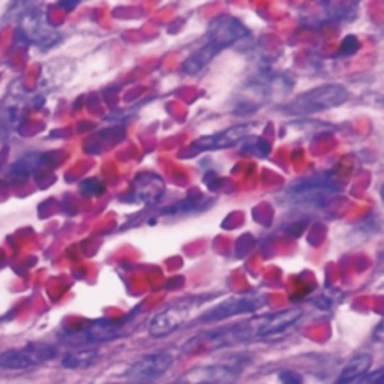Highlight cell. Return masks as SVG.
<instances>
[{
  "instance_id": "obj_7",
  "label": "cell",
  "mask_w": 384,
  "mask_h": 384,
  "mask_svg": "<svg viewBox=\"0 0 384 384\" xmlns=\"http://www.w3.org/2000/svg\"><path fill=\"white\" fill-rule=\"evenodd\" d=\"M197 306V300H182V302H176L165 308L152 317L149 323V335L153 338H164V336L176 332L189 320L192 311Z\"/></svg>"
},
{
  "instance_id": "obj_11",
  "label": "cell",
  "mask_w": 384,
  "mask_h": 384,
  "mask_svg": "<svg viewBox=\"0 0 384 384\" xmlns=\"http://www.w3.org/2000/svg\"><path fill=\"white\" fill-rule=\"evenodd\" d=\"M20 29L23 35L29 38L33 44H38L41 47H48L54 44L57 35L48 26L44 16L38 14L35 11H29L24 14L20 21Z\"/></svg>"
},
{
  "instance_id": "obj_3",
  "label": "cell",
  "mask_w": 384,
  "mask_h": 384,
  "mask_svg": "<svg viewBox=\"0 0 384 384\" xmlns=\"http://www.w3.org/2000/svg\"><path fill=\"white\" fill-rule=\"evenodd\" d=\"M348 100V90L342 84H321L296 96L284 107V112L290 116H308L332 110L342 105Z\"/></svg>"
},
{
  "instance_id": "obj_9",
  "label": "cell",
  "mask_w": 384,
  "mask_h": 384,
  "mask_svg": "<svg viewBox=\"0 0 384 384\" xmlns=\"http://www.w3.org/2000/svg\"><path fill=\"white\" fill-rule=\"evenodd\" d=\"M174 364V357L170 353H152L138 359L137 362L132 364L126 371L124 377L136 380V381H146L162 377L168 372Z\"/></svg>"
},
{
  "instance_id": "obj_13",
  "label": "cell",
  "mask_w": 384,
  "mask_h": 384,
  "mask_svg": "<svg viewBox=\"0 0 384 384\" xmlns=\"http://www.w3.org/2000/svg\"><path fill=\"white\" fill-rule=\"evenodd\" d=\"M372 362H374V357H372L371 353L362 352L354 354L341 371L338 380H336V384H352L360 377H364L365 374H368L369 368L372 366Z\"/></svg>"
},
{
  "instance_id": "obj_6",
  "label": "cell",
  "mask_w": 384,
  "mask_h": 384,
  "mask_svg": "<svg viewBox=\"0 0 384 384\" xmlns=\"http://www.w3.org/2000/svg\"><path fill=\"white\" fill-rule=\"evenodd\" d=\"M57 354L53 345L32 342L20 348H9L0 353V368L8 371H23L50 362Z\"/></svg>"
},
{
  "instance_id": "obj_14",
  "label": "cell",
  "mask_w": 384,
  "mask_h": 384,
  "mask_svg": "<svg viewBox=\"0 0 384 384\" xmlns=\"http://www.w3.org/2000/svg\"><path fill=\"white\" fill-rule=\"evenodd\" d=\"M98 359H100L98 350H92V348H80V350L68 353L62 360V365L68 369H86L98 362Z\"/></svg>"
},
{
  "instance_id": "obj_16",
  "label": "cell",
  "mask_w": 384,
  "mask_h": 384,
  "mask_svg": "<svg viewBox=\"0 0 384 384\" xmlns=\"http://www.w3.org/2000/svg\"><path fill=\"white\" fill-rule=\"evenodd\" d=\"M381 377H383V369H377L374 372H368V374L353 381L352 384H376Z\"/></svg>"
},
{
  "instance_id": "obj_5",
  "label": "cell",
  "mask_w": 384,
  "mask_h": 384,
  "mask_svg": "<svg viewBox=\"0 0 384 384\" xmlns=\"http://www.w3.org/2000/svg\"><path fill=\"white\" fill-rule=\"evenodd\" d=\"M132 324V316L124 317L120 320H98L88 324L86 328L68 332L62 336V341L68 345L83 347L88 344H100L124 338L129 332Z\"/></svg>"
},
{
  "instance_id": "obj_15",
  "label": "cell",
  "mask_w": 384,
  "mask_h": 384,
  "mask_svg": "<svg viewBox=\"0 0 384 384\" xmlns=\"http://www.w3.org/2000/svg\"><path fill=\"white\" fill-rule=\"evenodd\" d=\"M281 384H304V378L294 371H282L280 374Z\"/></svg>"
},
{
  "instance_id": "obj_8",
  "label": "cell",
  "mask_w": 384,
  "mask_h": 384,
  "mask_svg": "<svg viewBox=\"0 0 384 384\" xmlns=\"http://www.w3.org/2000/svg\"><path fill=\"white\" fill-rule=\"evenodd\" d=\"M266 304V299L261 294H244V296H234L227 300H222L218 305H215L209 311L204 312L200 317L201 321L206 323H215L222 321L227 318H232L236 316L249 314V312H256L261 309Z\"/></svg>"
},
{
  "instance_id": "obj_1",
  "label": "cell",
  "mask_w": 384,
  "mask_h": 384,
  "mask_svg": "<svg viewBox=\"0 0 384 384\" xmlns=\"http://www.w3.org/2000/svg\"><path fill=\"white\" fill-rule=\"evenodd\" d=\"M304 317L300 308H290L269 314L256 316L244 323L233 324L230 328L210 330L184 345L185 353H197L201 350H215V348L232 347L251 341H269L280 338L281 335L293 329L297 321Z\"/></svg>"
},
{
  "instance_id": "obj_12",
  "label": "cell",
  "mask_w": 384,
  "mask_h": 384,
  "mask_svg": "<svg viewBox=\"0 0 384 384\" xmlns=\"http://www.w3.org/2000/svg\"><path fill=\"white\" fill-rule=\"evenodd\" d=\"M165 191V185L161 180V177L144 173L141 174L134 184V194L137 200L143 203H155L158 201Z\"/></svg>"
},
{
  "instance_id": "obj_4",
  "label": "cell",
  "mask_w": 384,
  "mask_h": 384,
  "mask_svg": "<svg viewBox=\"0 0 384 384\" xmlns=\"http://www.w3.org/2000/svg\"><path fill=\"white\" fill-rule=\"evenodd\" d=\"M245 360L242 357L198 365L180 376L176 384H236L242 377Z\"/></svg>"
},
{
  "instance_id": "obj_10",
  "label": "cell",
  "mask_w": 384,
  "mask_h": 384,
  "mask_svg": "<svg viewBox=\"0 0 384 384\" xmlns=\"http://www.w3.org/2000/svg\"><path fill=\"white\" fill-rule=\"evenodd\" d=\"M251 125H234L225 131L216 132V134L204 136L194 141V149L198 152H209V150H221L232 148L239 141H242L249 134Z\"/></svg>"
},
{
  "instance_id": "obj_2",
  "label": "cell",
  "mask_w": 384,
  "mask_h": 384,
  "mask_svg": "<svg viewBox=\"0 0 384 384\" xmlns=\"http://www.w3.org/2000/svg\"><path fill=\"white\" fill-rule=\"evenodd\" d=\"M249 35L245 24L232 16H221L215 18L206 33V42L192 53L182 65L186 76H197L212 60L228 47Z\"/></svg>"
}]
</instances>
